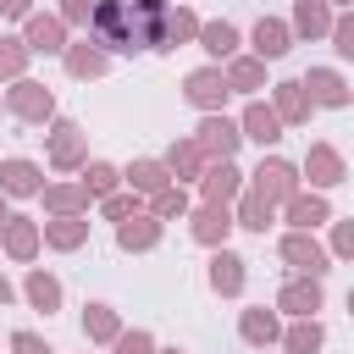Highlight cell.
<instances>
[{
    "label": "cell",
    "instance_id": "1",
    "mask_svg": "<svg viewBox=\"0 0 354 354\" xmlns=\"http://www.w3.org/2000/svg\"><path fill=\"white\" fill-rule=\"evenodd\" d=\"M166 11L171 0H94L88 39L105 55H166Z\"/></svg>",
    "mask_w": 354,
    "mask_h": 354
},
{
    "label": "cell",
    "instance_id": "2",
    "mask_svg": "<svg viewBox=\"0 0 354 354\" xmlns=\"http://www.w3.org/2000/svg\"><path fill=\"white\" fill-rule=\"evenodd\" d=\"M83 160H88V133H83V122H72V116L44 122V166L61 171V177H72V171H83Z\"/></svg>",
    "mask_w": 354,
    "mask_h": 354
},
{
    "label": "cell",
    "instance_id": "3",
    "mask_svg": "<svg viewBox=\"0 0 354 354\" xmlns=\"http://www.w3.org/2000/svg\"><path fill=\"white\" fill-rule=\"evenodd\" d=\"M6 116L28 122V127L55 122V116H61V111H55V88H44L39 77H17V83L6 88Z\"/></svg>",
    "mask_w": 354,
    "mask_h": 354
},
{
    "label": "cell",
    "instance_id": "4",
    "mask_svg": "<svg viewBox=\"0 0 354 354\" xmlns=\"http://www.w3.org/2000/svg\"><path fill=\"white\" fill-rule=\"evenodd\" d=\"M188 138L205 149V160H232L238 144H243V127H238V116H227V111H205Z\"/></svg>",
    "mask_w": 354,
    "mask_h": 354
},
{
    "label": "cell",
    "instance_id": "5",
    "mask_svg": "<svg viewBox=\"0 0 354 354\" xmlns=\"http://www.w3.org/2000/svg\"><path fill=\"white\" fill-rule=\"evenodd\" d=\"M299 177H304L310 188L332 194V188H343V183H348V160H343V149H337V144L315 138V144L304 149V160H299Z\"/></svg>",
    "mask_w": 354,
    "mask_h": 354
},
{
    "label": "cell",
    "instance_id": "6",
    "mask_svg": "<svg viewBox=\"0 0 354 354\" xmlns=\"http://www.w3.org/2000/svg\"><path fill=\"white\" fill-rule=\"evenodd\" d=\"M249 188H254V194H266V199L282 210V205L304 188V177H299V166H293V160H282V155H260V166L249 171Z\"/></svg>",
    "mask_w": 354,
    "mask_h": 354
},
{
    "label": "cell",
    "instance_id": "7",
    "mask_svg": "<svg viewBox=\"0 0 354 354\" xmlns=\"http://www.w3.org/2000/svg\"><path fill=\"white\" fill-rule=\"evenodd\" d=\"M277 254H282V266H288V271H304V277H326V271H332L326 243H321L315 232H299V227H288V232H282Z\"/></svg>",
    "mask_w": 354,
    "mask_h": 354
},
{
    "label": "cell",
    "instance_id": "8",
    "mask_svg": "<svg viewBox=\"0 0 354 354\" xmlns=\"http://www.w3.org/2000/svg\"><path fill=\"white\" fill-rule=\"evenodd\" d=\"M277 310H282L288 321H299V315H321V310H326V277H304V271H293V277L277 288Z\"/></svg>",
    "mask_w": 354,
    "mask_h": 354
},
{
    "label": "cell",
    "instance_id": "9",
    "mask_svg": "<svg viewBox=\"0 0 354 354\" xmlns=\"http://www.w3.org/2000/svg\"><path fill=\"white\" fill-rule=\"evenodd\" d=\"M183 100L205 116V111H227V100H232V88H227V72L210 61V66H194L188 77H183Z\"/></svg>",
    "mask_w": 354,
    "mask_h": 354
},
{
    "label": "cell",
    "instance_id": "10",
    "mask_svg": "<svg viewBox=\"0 0 354 354\" xmlns=\"http://www.w3.org/2000/svg\"><path fill=\"white\" fill-rule=\"evenodd\" d=\"M205 282H210V293L216 299H243V288H249V260L238 254V249H210V266H205Z\"/></svg>",
    "mask_w": 354,
    "mask_h": 354
},
{
    "label": "cell",
    "instance_id": "11",
    "mask_svg": "<svg viewBox=\"0 0 354 354\" xmlns=\"http://www.w3.org/2000/svg\"><path fill=\"white\" fill-rule=\"evenodd\" d=\"M66 33H72V28H66L55 11H28V17H22V44H28L33 55H61V50L72 44Z\"/></svg>",
    "mask_w": 354,
    "mask_h": 354
},
{
    "label": "cell",
    "instance_id": "12",
    "mask_svg": "<svg viewBox=\"0 0 354 354\" xmlns=\"http://www.w3.org/2000/svg\"><path fill=\"white\" fill-rule=\"evenodd\" d=\"M299 83H304V94L315 100V111H348V100H354L348 77H343L337 66H310Z\"/></svg>",
    "mask_w": 354,
    "mask_h": 354
},
{
    "label": "cell",
    "instance_id": "13",
    "mask_svg": "<svg viewBox=\"0 0 354 354\" xmlns=\"http://www.w3.org/2000/svg\"><path fill=\"white\" fill-rule=\"evenodd\" d=\"M238 127H243V138H249V144H260V149H277V144L288 138L282 116H277V111H271V100H260V94L238 111Z\"/></svg>",
    "mask_w": 354,
    "mask_h": 354
},
{
    "label": "cell",
    "instance_id": "14",
    "mask_svg": "<svg viewBox=\"0 0 354 354\" xmlns=\"http://www.w3.org/2000/svg\"><path fill=\"white\" fill-rule=\"evenodd\" d=\"M183 221H188V238H194L199 249H221V243L232 238V227H238V221H232V205H199V210H188Z\"/></svg>",
    "mask_w": 354,
    "mask_h": 354
},
{
    "label": "cell",
    "instance_id": "15",
    "mask_svg": "<svg viewBox=\"0 0 354 354\" xmlns=\"http://www.w3.org/2000/svg\"><path fill=\"white\" fill-rule=\"evenodd\" d=\"M0 249H6L11 266H33L39 249H44V227H39L33 216H11V221L0 227Z\"/></svg>",
    "mask_w": 354,
    "mask_h": 354
},
{
    "label": "cell",
    "instance_id": "16",
    "mask_svg": "<svg viewBox=\"0 0 354 354\" xmlns=\"http://www.w3.org/2000/svg\"><path fill=\"white\" fill-rule=\"evenodd\" d=\"M44 183H50V177H44L39 160H28V155H0V194H6V199H39Z\"/></svg>",
    "mask_w": 354,
    "mask_h": 354
},
{
    "label": "cell",
    "instance_id": "17",
    "mask_svg": "<svg viewBox=\"0 0 354 354\" xmlns=\"http://www.w3.org/2000/svg\"><path fill=\"white\" fill-rule=\"evenodd\" d=\"M293 44H299V39H293L288 17H260V22L249 28V55H260L266 66H271V61H282Z\"/></svg>",
    "mask_w": 354,
    "mask_h": 354
},
{
    "label": "cell",
    "instance_id": "18",
    "mask_svg": "<svg viewBox=\"0 0 354 354\" xmlns=\"http://www.w3.org/2000/svg\"><path fill=\"white\" fill-rule=\"evenodd\" d=\"M282 221L299 227V232H321V227L332 221V199H326L321 188H299V194L282 205Z\"/></svg>",
    "mask_w": 354,
    "mask_h": 354
},
{
    "label": "cell",
    "instance_id": "19",
    "mask_svg": "<svg viewBox=\"0 0 354 354\" xmlns=\"http://www.w3.org/2000/svg\"><path fill=\"white\" fill-rule=\"evenodd\" d=\"M111 61H116V55H105L94 39H72V44L61 50V66H66V77H77V83H94V77H105V72H111Z\"/></svg>",
    "mask_w": 354,
    "mask_h": 354
},
{
    "label": "cell",
    "instance_id": "20",
    "mask_svg": "<svg viewBox=\"0 0 354 354\" xmlns=\"http://www.w3.org/2000/svg\"><path fill=\"white\" fill-rule=\"evenodd\" d=\"M266 94H271V111L282 116V127H304V122L315 116V100L304 94V83H299V77H282V83H271Z\"/></svg>",
    "mask_w": 354,
    "mask_h": 354
},
{
    "label": "cell",
    "instance_id": "21",
    "mask_svg": "<svg viewBox=\"0 0 354 354\" xmlns=\"http://www.w3.org/2000/svg\"><path fill=\"white\" fill-rule=\"evenodd\" d=\"M243 188H249V183H243L238 160H210L205 177H199V199H205V205H232Z\"/></svg>",
    "mask_w": 354,
    "mask_h": 354
},
{
    "label": "cell",
    "instance_id": "22",
    "mask_svg": "<svg viewBox=\"0 0 354 354\" xmlns=\"http://www.w3.org/2000/svg\"><path fill=\"white\" fill-rule=\"evenodd\" d=\"M160 238H166V221H155L149 210L116 221V249L122 254H149V249H160Z\"/></svg>",
    "mask_w": 354,
    "mask_h": 354
},
{
    "label": "cell",
    "instance_id": "23",
    "mask_svg": "<svg viewBox=\"0 0 354 354\" xmlns=\"http://www.w3.org/2000/svg\"><path fill=\"white\" fill-rule=\"evenodd\" d=\"M238 337L249 343V348H277V337H282V310L271 304H249V310H238Z\"/></svg>",
    "mask_w": 354,
    "mask_h": 354
},
{
    "label": "cell",
    "instance_id": "24",
    "mask_svg": "<svg viewBox=\"0 0 354 354\" xmlns=\"http://www.w3.org/2000/svg\"><path fill=\"white\" fill-rule=\"evenodd\" d=\"M39 227H44V249H55V254H77L88 243V232H94L88 216H44Z\"/></svg>",
    "mask_w": 354,
    "mask_h": 354
},
{
    "label": "cell",
    "instance_id": "25",
    "mask_svg": "<svg viewBox=\"0 0 354 354\" xmlns=\"http://www.w3.org/2000/svg\"><path fill=\"white\" fill-rule=\"evenodd\" d=\"M22 299H28V310H39V315H55V310L66 304V288H61V277H55V271H44V266H28V277H22Z\"/></svg>",
    "mask_w": 354,
    "mask_h": 354
},
{
    "label": "cell",
    "instance_id": "26",
    "mask_svg": "<svg viewBox=\"0 0 354 354\" xmlns=\"http://www.w3.org/2000/svg\"><path fill=\"white\" fill-rule=\"evenodd\" d=\"M216 66L221 61H232L238 50H243V33H238V22H227V17H210V22H199V39H194Z\"/></svg>",
    "mask_w": 354,
    "mask_h": 354
},
{
    "label": "cell",
    "instance_id": "27",
    "mask_svg": "<svg viewBox=\"0 0 354 354\" xmlns=\"http://www.w3.org/2000/svg\"><path fill=\"white\" fill-rule=\"evenodd\" d=\"M160 160H166L171 183H183V188H188V183H199V177H205V166H210V160H205V149H199L194 138H171Z\"/></svg>",
    "mask_w": 354,
    "mask_h": 354
},
{
    "label": "cell",
    "instance_id": "28",
    "mask_svg": "<svg viewBox=\"0 0 354 354\" xmlns=\"http://www.w3.org/2000/svg\"><path fill=\"white\" fill-rule=\"evenodd\" d=\"M39 199H44V216H88V188L83 183H72V177H61V183H44L39 188Z\"/></svg>",
    "mask_w": 354,
    "mask_h": 354
},
{
    "label": "cell",
    "instance_id": "29",
    "mask_svg": "<svg viewBox=\"0 0 354 354\" xmlns=\"http://www.w3.org/2000/svg\"><path fill=\"white\" fill-rule=\"evenodd\" d=\"M116 332H122V310L105 304V299H88L83 304V337H88V348H111Z\"/></svg>",
    "mask_w": 354,
    "mask_h": 354
},
{
    "label": "cell",
    "instance_id": "30",
    "mask_svg": "<svg viewBox=\"0 0 354 354\" xmlns=\"http://www.w3.org/2000/svg\"><path fill=\"white\" fill-rule=\"evenodd\" d=\"M332 6L326 0H293V17H288V28H293V39H304V44H315V39H326L332 33Z\"/></svg>",
    "mask_w": 354,
    "mask_h": 354
},
{
    "label": "cell",
    "instance_id": "31",
    "mask_svg": "<svg viewBox=\"0 0 354 354\" xmlns=\"http://www.w3.org/2000/svg\"><path fill=\"white\" fill-rule=\"evenodd\" d=\"M232 221H238L243 232H260V238H266V232L277 227V205H271L266 194H254V188H243V194L232 199Z\"/></svg>",
    "mask_w": 354,
    "mask_h": 354
},
{
    "label": "cell",
    "instance_id": "32",
    "mask_svg": "<svg viewBox=\"0 0 354 354\" xmlns=\"http://www.w3.org/2000/svg\"><path fill=\"white\" fill-rule=\"evenodd\" d=\"M277 348H282V354H321V348H326V326H321V315H299V321H288L282 337H277Z\"/></svg>",
    "mask_w": 354,
    "mask_h": 354
},
{
    "label": "cell",
    "instance_id": "33",
    "mask_svg": "<svg viewBox=\"0 0 354 354\" xmlns=\"http://www.w3.org/2000/svg\"><path fill=\"white\" fill-rule=\"evenodd\" d=\"M221 72H227V88H232V94H249V100H254L260 88H271V83H266V61H260V55H243V50H238L232 61H221Z\"/></svg>",
    "mask_w": 354,
    "mask_h": 354
},
{
    "label": "cell",
    "instance_id": "34",
    "mask_svg": "<svg viewBox=\"0 0 354 354\" xmlns=\"http://www.w3.org/2000/svg\"><path fill=\"white\" fill-rule=\"evenodd\" d=\"M122 183H127L133 194H144V199H149V194H160V188L171 183V171H166V160H155V155H138L133 166H122Z\"/></svg>",
    "mask_w": 354,
    "mask_h": 354
},
{
    "label": "cell",
    "instance_id": "35",
    "mask_svg": "<svg viewBox=\"0 0 354 354\" xmlns=\"http://www.w3.org/2000/svg\"><path fill=\"white\" fill-rule=\"evenodd\" d=\"M77 183H83V188H88V199L100 205L105 194H116V188H122V166H111V160H94V155H88V160H83V171H77Z\"/></svg>",
    "mask_w": 354,
    "mask_h": 354
},
{
    "label": "cell",
    "instance_id": "36",
    "mask_svg": "<svg viewBox=\"0 0 354 354\" xmlns=\"http://www.w3.org/2000/svg\"><path fill=\"white\" fill-rule=\"evenodd\" d=\"M194 39H199V11L194 6H171L166 11V55L183 50V44H194Z\"/></svg>",
    "mask_w": 354,
    "mask_h": 354
},
{
    "label": "cell",
    "instance_id": "37",
    "mask_svg": "<svg viewBox=\"0 0 354 354\" xmlns=\"http://www.w3.org/2000/svg\"><path fill=\"white\" fill-rule=\"evenodd\" d=\"M188 210H194V199H188L183 183H166L160 194H149V216H155V221H183Z\"/></svg>",
    "mask_w": 354,
    "mask_h": 354
},
{
    "label": "cell",
    "instance_id": "38",
    "mask_svg": "<svg viewBox=\"0 0 354 354\" xmlns=\"http://www.w3.org/2000/svg\"><path fill=\"white\" fill-rule=\"evenodd\" d=\"M28 61H33V50L22 44V33H0V83L28 77Z\"/></svg>",
    "mask_w": 354,
    "mask_h": 354
},
{
    "label": "cell",
    "instance_id": "39",
    "mask_svg": "<svg viewBox=\"0 0 354 354\" xmlns=\"http://www.w3.org/2000/svg\"><path fill=\"white\" fill-rule=\"evenodd\" d=\"M138 210H149V199H144V194H133L127 183H122L116 194H105V199H100V216H105V221H127V216H138Z\"/></svg>",
    "mask_w": 354,
    "mask_h": 354
},
{
    "label": "cell",
    "instance_id": "40",
    "mask_svg": "<svg viewBox=\"0 0 354 354\" xmlns=\"http://www.w3.org/2000/svg\"><path fill=\"white\" fill-rule=\"evenodd\" d=\"M326 227H332V238H326V254L354 266V216H332Z\"/></svg>",
    "mask_w": 354,
    "mask_h": 354
},
{
    "label": "cell",
    "instance_id": "41",
    "mask_svg": "<svg viewBox=\"0 0 354 354\" xmlns=\"http://www.w3.org/2000/svg\"><path fill=\"white\" fill-rule=\"evenodd\" d=\"M111 354H155V332L149 326H122L116 343H111Z\"/></svg>",
    "mask_w": 354,
    "mask_h": 354
},
{
    "label": "cell",
    "instance_id": "42",
    "mask_svg": "<svg viewBox=\"0 0 354 354\" xmlns=\"http://www.w3.org/2000/svg\"><path fill=\"white\" fill-rule=\"evenodd\" d=\"M326 39H332V50H337V61H354V6L332 17V33H326Z\"/></svg>",
    "mask_w": 354,
    "mask_h": 354
},
{
    "label": "cell",
    "instance_id": "43",
    "mask_svg": "<svg viewBox=\"0 0 354 354\" xmlns=\"http://www.w3.org/2000/svg\"><path fill=\"white\" fill-rule=\"evenodd\" d=\"M6 348H11V354H55V348H50L39 332H28V326H17V332L6 337Z\"/></svg>",
    "mask_w": 354,
    "mask_h": 354
},
{
    "label": "cell",
    "instance_id": "44",
    "mask_svg": "<svg viewBox=\"0 0 354 354\" xmlns=\"http://www.w3.org/2000/svg\"><path fill=\"white\" fill-rule=\"evenodd\" d=\"M55 17H61L66 28H88V17H94V0H61V6H55Z\"/></svg>",
    "mask_w": 354,
    "mask_h": 354
},
{
    "label": "cell",
    "instance_id": "45",
    "mask_svg": "<svg viewBox=\"0 0 354 354\" xmlns=\"http://www.w3.org/2000/svg\"><path fill=\"white\" fill-rule=\"evenodd\" d=\"M33 11V0H0V17H11V22H22Z\"/></svg>",
    "mask_w": 354,
    "mask_h": 354
},
{
    "label": "cell",
    "instance_id": "46",
    "mask_svg": "<svg viewBox=\"0 0 354 354\" xmlns=\"http://www.w3.org/2000/svg\"><path fill=\"white\" fill-rule=\"evenodd\" d=\"M17 299H22V288H17V282L0 271V310H6V304H17Z\"/></svg>",
    "mask_w": 354,
    "mask_h": 354
},
{
    "label": "cell",
    "instance_id": "47",
    "mask_svg": "<svg viewBox=\"0 0 354 354\" xmlns=\"http://www.w3.org/2000/svg\"><path fill=\"white\" fill-rule=\"evenodd\" d=\"M155 354H188L183 343H155Z\"/></svg>",
    "mask_w": 354,
    "mask_h": 354
},
{
    "label": "cell",
    "instance_id": "48",
    "mask_svg": "<svg viewBox=\"0 0 354 354\" xmlns=\"http://www.w3.org/2000/svg\"><path fill=\"white\" fill-rule=\"evenodd\" d=\"M6 221H11V199L0 194V227H6Z\"/></svg>",
    "mask_w": 354,
    "mask_h": 354
},
{
    "label": "cell",
    "instance_id": "49",
    "mask_svg": "<svg viewBox=\"0 0 354 354\" xmlns=\"http://www.w3.org/2000/svg\"><path fill=\"white\" fill-rule=\"evenodd\" d=\"M326 6H332V11H348V6H354V0H326Z\"/></svg>",
    "mask_w": 354,
    "mask_h": 354
},
{
    "label": "cell",
    "instance_id": "50",
    "mask_svg": "<svg viewBox=\"0 0 354 354\" xmlns=\"http://www.w3.org/2000/svg\"><path fill=\"white\" fill-rule=\"evenodd\" d=\"M348 315H354V288H348Z\"/></svg>",
    "mask_w": 354,
    "mask_h": 354
},
{
    "label": "cell",
    "instance_id": "51",
    "mask_svg": "<svg viewBox=\"0 0 354 354\" xmlns=\"http://www.w3.org/2000/svg\"><path fill=\"white\" fill-rule=\"evenodd\" d=\"M0 111H6V94H0Z\"/></svg>",
    "mask_w": 354,
    "mask_h": 354
}]
</instances>
